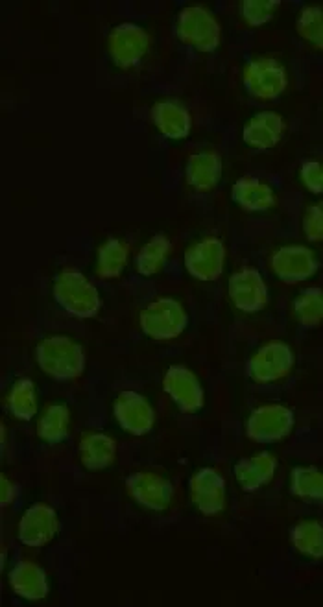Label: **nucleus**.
I'll use <instances>...</instances> for the list:
<instances>
[{
  "label": "nucleus",
  "instance_id": "f257e3e1",
  "mask_svg": "<svg viewBox=\"0 0 323 607\" xmlns=\"http://www.w3.org/2000/svg\"><path fill=\"white\" fill-rule=\"evenodd\" d=\"M37 366L56 381H74L85 369L84 347L69 336H48L37 344Z\"/></svg>",
  "mask_w": 323,
  "mask_h": 607
},
{
  "label": "nucleus",
  "instance_id": "f03ea898",
  "mask_svg": "<svg viewBox=\"0 0 323 607\" xmlns=\"http://www.w3.org/2000/svg\"><path fill=\"white\" fill-rule=\"evenodd\" d=\"M52 294L61 309L80 320L95 318L102 309V299L96 286L78 270L61 272L54 281Z\"/></svg>",
  "mask_w": 323,
  "mask_h": 607
},
{
  "label": "nucleus",
  "instance_id": "7ed1b4c3",
  "mask_svg": "<svg viewBox=\"0 0 323 607\" xmlns=\"http://www.w3.org/2000/svg\"><path fill=\"white\" fill-rule=\"evenodd\" d=\"M139 325L148 338L157 342H168L181 336L187 329L189 314L176 299H156L146 309L141 310Z\"/></svg>",
  "mask_w": 323,
  "mask_h": 607
},
{
  "label": "nucleus",
  "instance_id": "20e7f679",
  "mask_svg": "<svg viewBox=\"0 0 323 607\" xmlns=\"http://www.w3.org/2000/svg\"><path fill=\"white\" fill-rule=\"evenodd\" d=\"M176 32L185 45L205 54L215 52L222 43V26L215 15L202 6L183 8L178 15Z\"/></svg>",
  "mask_w": 323,
  "mask_h": 607
},
{
  "label": "nucleus",
  "instance_id": "39448f33",
  "mask_svg": "<svg viewBox=\"0 0 323 607\" xmlns=\"http://www.w3.org/2000/svg\"><path fill=\"white\" fill-rule=\"evenodd\" d=\"M242 80L248 93L263 102L279 98L285 93L288 84L285 67L274 58H257L250 61L244 67Z\"/></svg>",
  "mask_w": 323,
  "mask_h": 607
},
{
  "label": "nucleus",
  "instance_id": "423d86ee",
  "mask_svg": "<svg viewBox=\"0 0 323 607\" xmlns=\"http://www.w3.org/2000/svg\"><path fill=\"white\" fill-rule=\"evenodd\" d=\"M294 412L283 405L255 408L246 421V436L255 443H277L294 429Z\"/></svg>",
  "mask_w": 323,
  "mask_h": 607
},
{
  "label": "nucleus",
  "instance_id": "0eeeda50",
  "mask_svg": "<svg viewBox=\"0 0 323 607\" xmlns=\"http://www.w3.org/2000/svg\"><path fill=\"white\" fill-rule=\"evenodd\" d=\"M109 56L120 69H132L144 60L150 50V34L143 26L122 23L108 37Z\"/></svg>",
  "mask_w": 323,
  "mask_h": 607
},
{
  "label": "nucleus",
  "instance_id": "6e6552de",
  "mask_svg": "<svg viewBox=\"0 0 323 607\" xmlns=\"http://www.w3.org/2000/svg\"><path fill=\"white\" fill-rule=\"evenodd\" d=\"M296 357L290 346L285 342H268L264 344L248 362V375L259 384H270V382L285 379L294 368Z\"/></svg>",
  "mask_w": 323,
  "mask_h": 607
},
{
  "label": "nucleus",
  "instance_id": "1a4fd4ad",
  "mask_svg": "<svg viewBox=\"0 0 323 607\" xmlns=\"http://www.w3.org/2000/svg\"><path fill=\"white\" fill-rule=\"evenodd\" d=\"M185 268L187 272L198 279L211 283L216 281L220 275L224 274L226 268V248L222 240L215 237L196 242L192 248L185 251Z\"/></svg>",
  "mask_w": 323,
  "mask_h": 607
},
{
  "label": "nucleus",
  "instance_id": "9d476101",
  "mask_svg": "<svg viewBox=\"0 0 323 607\" xmlns=\"http://www.w3.org/2000/svg\"><path fill=\"white\" fill-rule=\"evenodd\" d=\"M163 388L185 414H196L204 408V386L196 377V373L185 366L168 368L163 379Z\"/></svg>",
  "mask_w": 323,
  "mask_h": 607
},
{
  "label": "nucleus",
  "instance_id": "9b49d317",
  "mask_svg": "<svg viewBox=\"0 0 323 607\" xmlns=\"http://www.w3.org/2000/svg\"><path fill=\"white\" fill-rule=\"evenodd\" d=\"M113 414L120 425V429L126 430L133 436H144L154 429L156 423V412L150 405V401L141 393L126 390L120 393L113 403Z\"/></svg>",
  "mask_w": 323,
  "mask_h": 607
},
{
  "label": "nucleus",
  "instance_id": "f8f14e48",
  "mask_svg": "<svg viewBox=\"0 0 323 607\" xmlns=\"http://www.w3.org/2000/svg\"><path fill=\"white\" fill-rule=\"evenodd\" d=\"M126 489L135 502L152 512L167 510L174 497L172 482L152 471H139L130 475L126 478Z\"/></svg>",
  "mask_w": 323,
  "mask_h": 607
},
{
  "label": "nucleus",
  "instance_id": "ddd939ff",
  "mask_svg": "<svg viewBox=\"0 0 323 607\" xmlns=\"http://www.w3.org/2000/svg\"><path fill=\"white\" fill-rule=\"evenodd\" d=\"M58 532H60L58 513L52 506L43 502L30 506L19 521V539L26 547H45Z\"/></svg>",
  "mask_w": 323,
  "mask_h": 607
},
{
  "label": "nucleus",
  "instance_id": "4468645a",
  "mask_svg": "<svg viewBox=\"0 0 323 607\" xmlns=\"http://www.w3.org/2000/svg\"><path fill=\"white\" fill-rule=\"evenodd\" d=\"M272 272L287 285H296L311 279L318 270L314 251L305 246H283L272 255Z\"/></svg>",
  "mask_w": 323,
  "mask_h": 607
},
{
  "label": "nucleus",
  "instance_id": "2eb2a0df",
  "mask_svg": "<svg viewBox=\"0 0 323 607\" xmlns=\"http://www.w3.org/2000/svg\"><path fill=\"white\" fill-rule=\"evenodd\" d=\"M229 299L240 312H259L268 305V286L255 268H244L229 277Z\"/></svg>",
  "mask_w": 323,
  "mask_h": 607
},
{
  "label": "nucleus",
  "instance_id": "dca6fc26",
  "mask_svg": "<svg viewBox=\"0 0 323 607\" xmlns=\"http://www.w3.org/2000/svg\"><path fill=\"white\" fill-rule=\"evenodd\" d=\"M191 499L196 510L205 515L213 517L226 508V480L224 477L211 469L205 467L200 469L191 478Z\"/></svg>",
  "mask_w": 323,
  "mask_h": 607
},
{
  "label": "nucleus",
  "instance_id": "f3484780",
  "mask_svg": "<svg viewBox=\"0 0 323 607\" xmlns=\"http://www.w3.org/2000/svg\"><path fill=\"white\" fill-rule=\"evenodd\" d=\"M285 133V120L276 111H263L246 122L242 139L255 150L274 148Z\"/></svg>",
  "mask_w": 323,
  "mask_h": 607
},
{
  "label": "nucleus",
  "instance_id": "a211bd4d",
  "mask_svg": "<svg viewBox=\"0 0 323 607\" xmlns=\"http://www.w3.org/2000/svg\"><path fill=\"white\" fill-rule=\"evenodd\" d=\"M152 120L157 131L172 141L187 139L192 130L191 113L178 100H161L154 104Z\"/></svg>",
  "mask_w": 323,
  "mask_h": 607
},
{
  "label": "nucleus",
  "instance_id": "6ab92c4d",
  "mask_svg": "<svg viewBox=\"0 0 323 607\" xmlns=\"http://www.w3.org/2000/svg\"><path fill=\"white\" fill-rule=\"evenodd\" d=\"M10 587L13 593L24 600L37 602L48 595V578L45 571L34 561H19L10 572Z\"/></svg>",
  "mask_w": 323,
  "mask_h": 607
},
{
  "label": "nucleus",
  "instance_id": "aec40b11",
  "mask_svg": "<svg viewBox=\"0 0 323 607\" xmlns=\"http://www.w3.org/2000/svg\"><path fill=\"white\" fill-rule=\"evenodd\" d=\"M222 157L213 150L192 154L187 161V183L198 192H211L222 178Z\"/></svg>",
  "mask_w": 323,
  "mask_h": 607
},
{
  "label": "nucleus",
  "instance_id": "412c9836",
  "mask_svg": "<svg viewBox=\"0 0 323 607\" xmlns=\"http://www.w3.org/2000/svg\"><path fill=\"white\" fill-rule=\"evenodd\" d=\"M117 458V441L102 432H85L80 440V460L87 471H102Z\"/></svg>",
  "mask_w": 323,
  "mask_h": 607
},
{
  "label": "nucleus",
  "instance_id": "4be33fe9",
  "mask_svg": "<svg viewBox=\"0 0 323 607\" xmlns=\"http://www.w3.org/2000/svg\"><path fill=\"white\" fill-rule=\"evenodd\" d=\"M277 460L270 453L244 458L235 465V478L244 491H257L272 482L276 475Z\"/></svg>",
  "mask_w": 323,
  "mask_h": 607
},
{
  "label": "nucleus",
  "instance_id": "5701e85b",
  "mask_svg": "<svg viewBox=\"0 0 323 607\" xmlns=\"http://www.w3.org/2000/svg\"><path fill=\"white\" fill-rule=\"evenodd\" d=\"M233 200L244 211L263 213L276 205V194L268 183L257 178H240L233 187Z\"/></svg>",
  "mask_w": 323,
  "mask_h": 607
},
{
  "label": "nucleus",
  "instance_id": "b1692460",
  "mask_svg": "<svg viewBox=\"0 0 323 607\" xmlns=\"http://www.w3.org/2000/svg\"><path fill=\"white\" fill-rule=\"evenodd\" d=\"M130 248L119 239H109L98 248L96 275L102 279H117L128 264Z\"/></svg>",
  "mask_w": 323,
  "mask_h": 607
},
{
  "label": "nucleus",
  "instance_id": "393cba45",
  "mask_svg": "<svg viewBox=\"0 0 323 607\" xmlns=\"http://www.w3.org/2000/svg\"><path fill=\"white\" fill-rule=\"evenodd\" d=\"M71 412L65 405H48L37 421V436L47 443H60L67 438Z\"/></svg>",
  "mask_w": 323,
  "mask_h": 607
},
{
  "label": "nucleus",
  "instance_id": "a878e982",
  "mask_svg": "<svg viewBox=\"0 0 323 607\" xmlns=\"http://www.w3.org/2000/svg\"><path fill=\"white\" fill-rule=\"evenodd\" d=\"M168 253H170V240L165 235L152 237L137 253V259H135L137 272L144 277L159 274L167 262Z\"/></svg>",
  "mask_w": 323,
  "mask_h": 607
},
{
  "label": "nucleus",
  "instance_id": "bb28decb",
  "mask_svg": "<svg viewBox=\"0 0 323 607\" xmlns=\"http://www.w3.org/2000/svg\"><path fill=\"white\" fill-rule=\"evenodd\" d=\"M290 541L303 556L323 560V524L318 521H301L294 526Z\"/></svg>",
  "mask_w": 323,
  "mask_h": 607
},
{
  "label": "nucleus",
  "instance_id": "cd10ccee",
  "mask_svg": "<svg viewBox=\"0 0 323 607\" xmlns=\"http://www.w3.org/2000/svg\"><path fill=\"white\" fill-rule=\"evenodd\" d=\"M8 408L19 421H30L37 414L36 386L30 379H19L8 393Z\"/></svg>",
  "mask_w": 323,
  "mask_h": 607
},
{
  "label": "nucleus",
  "instance_id": "c85d7f7f",
  "mask_svg": "<svg viewBox=\"0 0 323 607\" xmlns=\"http://www.w3.org/2000/svg\"><path fill=\"white\" fill-rule=\"evenodd\" d=\"M290 491L300 499L323 502V471L316 467H296L290 475Z\"/></svg>",
  "mask_w": 323,
  "mask_h": 607
},
{
  "label": "nucleus",
  "instance_id": "c756f323",
  "mask_svg": "<svg viewBox=\"0 0 323 607\" xmlns=\"http://www.w3.org/2000/svg\"><path fill=\"white\" fill-rule=\"evenodd\" d=\"M294 314L303 327H318L323 322V290L307 288L294 301Z\"/></svg>",
  "mask_w": 323,
  "mask_h": 607
},
{
  "label": "nucleus",
  "instance_id": "7c9ffc66",
  "mask_svg": "<svg viewBox=\"0 0 323 607\" xmlns=\"http://www.w3.org/2000/svg\"><path fill=\"white\" fill-rule=\"evenodd\" d=\"M298 34L309 45L323 52V10L318 6L303 8L298 17Z\"/></svg>",
  "mask_w": 323,
  "mask_h": 607
},
{
  "label": "nucleus",
  "instance_id": "2f4dec72",
  "mask_svg": "<svg viewBox=\"0 0 323 607\" xmlns=\"http://www.w3.org/2000/svg\"><path fill=\"white\" fill-rule=\"evenodd\" d=\"M281 2L277 0H244L242 2V19L250 26H263L268 23Z\"/></svg>",
  "mask_w": 323,
  "mask_h": 607
},
{
  "label": "nucleus",
  "instance_id": "473e14b6",
  "mask_svg": "<svg viewBox=\"0 0 323 607\" xmlns=\"http://www.w3.org/2000/svg\"><path fill=\"white\" fill-rule=\"evenodd\" d=\"M305 237L311 242H323V202L314 203L303 218Z\"/></svg>",
  "mask_w": 323,
  "mask_h": 607
},
{
  "label": "nucleus",
  "instance_id": "72a5a7b5",
  "mask_svg": "<svg viewBox=\"0 0 323 607\" xmlns=\"http://www.w3.org/2000/svg\"><path fill=\"white\" fill-rule=\"evenodd\" d=\"M303 187L312 194H323V161H309L300 170Z\"/></svg>",
  "mask_w": 323,
  "mask_h": 607
},
{
  "label": "nucleus",
  "instance_id": "f704fd0d",
  "mask_svg": "<svg viewBox=\"0 0 323 607\" xmlns=\"http://www.w3.org/2000/svg\"><path fill=\"white\" fill-rule=\"evenodd\" d=\"M0 480H2V482H0V502H2V506L6 508V506L12 504L15 497H17V489H15L13 482H10L8 478L2 477Z\"/></svg>",
  "mask_w": 323,
  "mask_h": 607
}]
</instances>
